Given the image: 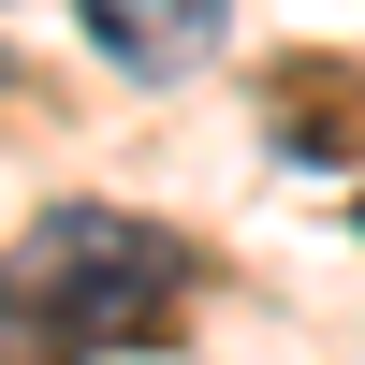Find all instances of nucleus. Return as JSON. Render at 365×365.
<instances>
[{
	"mask_svg": "<svg viewBox=\"0 0 365 365\" xmlns=\"http://www.w3.org/2000/svg\"><path fill=\"white\" fill-rule=\"evenodd\" d=\"M190 292V249L132 205H44V220L0 249V322L29 351H88V336H146V322Z\"/></svg>",
	"mask_w": 365,
	"mask_h": 365,
	"instance_id": "1",
	"label": "nucleus"
},
{
	"mask_svg": "<svg viewBox=\"0 0 365 365\" xmlns=\"http://www.w3.org/2000/svg\"><path fill=\"white\" fill-rule=\"evenodd\" d=\"M73 15H88V44H103L132 88H190L205 58H220L234 0H73Z\"/></svg>",
	"mask_w": 365,
	"mask_h": 365,
	"instance_id": "2",
	"label": "nucleus"
},
{
	"mask_svg": "<svg viewBox=\"0 0 365 365\" xmlns=\"http://www.w3.org/2000/svg\"><path fill=\"white\" fill-rule=\"evenodd\" d=\"M351 234H365V205H351Z\"/></svg>",
	"mask_w": 365,
	"mask_h": 365,
	"instance_id": "3",
	"label": "nucleus"
}]
</instances>
